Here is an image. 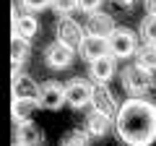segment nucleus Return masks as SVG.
<instances>
[{
  "label": "nucleus",
  "mask_w": 156,
  "mask_h": 146,
  "mask_svg": "<svg viewBox=\"0 0 156 146\" xmlns=\"http://www.w3.org/2000/svg\"><path fill=\"white\" fill-rule=\"evenodd\" d=\"M120 81H122V89L128 91L130 97H146L151 91V86H154V76H151V71L140 68L138 63L125 65L122 73H120Z\"/></svg>",
  "instance_id": "7ed1b4c3"
},
{
  "label": "nucleus",
  "mask_w": 156,
  "mask_h": 146,
  "mask_svg": "<svg viewBox=\"0 0 156 146\" xmlns=\"http://www.w3.org/2000/svg\"><path fill=\"white\" fill-rule=\"evenodd\" d=\"M112 3H117V5H122V8H130L135 0H112Z\"/></svg>",
  "instance_id": "b1692460"
},
{
  "label": "nucleus",
  "mask_w": 156,
  "mask_h": 146,
  "mask_svg": "<svg viewBox=\"0 0 156 146\" xmlns=\"http://www.w3.org/2000/svg\"><path fill=\"white\" fill-rule=\"evenodd\" d=\"M29 52H31V39H26L21 34H11V65H13V71L23 68V63L29 60Z\"/></svg>",
  "instance_id": "2eb2a0df"
},
{
  "label": "nucleus",
  "mask_w": 156,
  "mask_h": 146,
  "mask_svg": "<svg viewBox=\"0 0 156 146\" xmlns=\"http://www.w3.org/2000/svg\"><path fill=\"white\" fill-rule=\"evenodd\" d=\"M133 57H135V63H138L140 68H146V71H151V73L156 71V45H146L143 42V47H138Z\"/></svg>",
  "instance_id": "f3484780"
},
{
  "label": "nucleus",
  "mask_w": 156,
  "mask_h": 146,
  "mask_svg": "<svg viewBox=\"0 0 156 146\" xmlns=\"http://www.w3.org/2000/svg\"><path fill=\"white\" fill-rule=\"evenodd\" d=\"M89 141H91V136L86 133V128L83 130H68L65 136H62V141H60V146H89Z\"/></svg>",
  "instance_id": "6ab92c4d"
},
{
  "label": "nucleus",
  "mask_w": 156,
  "mask_h": 146,
  "mask_svg": "<svg viewBox=\"0 0 156 146\" xmlns=\"http://www.w3.org/2000/svg\"><path fill=\"white\" fill-rule=\"evenodd\" d=\"M65 104V86L57 81H47L44 86H39V107L44 110H60Z\"/></svg>",
  "instance_id": "9b49d317"
},
{
  "label": "nucleus",
  "mask_w": 156,
  "mask_h": 146,
  "mask_svg": "<svg viewBox=\"0 0 156 146\" xmlns=\"http://www.w3.org/2000/svg\"><path fill=\"white\" fill-rule=\"evenodd\" d=\"M11 18H13V21H11V24H13V34H21V37H26V39H34V37H37V31H39V21L34 18L31 11L18 13L16 8H13Z\"/></svg>",
  "instance_id": "f8f14e48"
},
{
  "label": "nucleus",
  "mask_w": 156,
  "mask_h": 146,
  "mask_svg": "<svg viewBox=\"0 0 156 146\" xmlns=\"http://www.w3.org/2000/svg\"><path fill=\"white\" fill-rule=\"evenodd\" d=\"M115 29V18L109 13H101V11H91L89 18H86V34H94V37H107V34Z\"/></svg>",
  "instance_id": "ddd939ff"
},
{
  "label": "nucleus",
  "mask_w": 156,
  "mask_h": 146,
  "mask_svg": "<svg viewBox=\"0 0 156 146\" xmlns=\"http://www.w3.org/2000/svg\"><path fill=\"white\" fill-rule=\"evenodd\" d=\"M73 57H76V50L62 45V42H52V45L44 47V63L52 71H65V68H70Z\"/></svg>",
  "instance_id": "0eeeda50"
},
{
  "label": "nucleus",
  "mask_w": 156,
  "mask_h": 146,
  "mask_svg": "<svg viewBox=\"0 0 156 146\" xmlns=\"http://www.w3.org/2000/svg\"><path fill=\"white\" fill-rule=\"evenodd\" d=\"M50 8L57 13V16H70V13L78 11V0H52Z\"/></svg>",
  "instance_id": "aec40b11"
},
{
  "label": "nucleus",
  "mask_w": 156,
  "mask_h": 146,
  "mask_svg": "<svg viewBox=\"0 0 156 146\" xmlns=\"http://www.w3.org/2000/svg\"><path fill=\"white\" fill-rule=\"evenodd\" d=\"M91 94H94V81L73 78L70 84H65V104H70L73 110L89 107L91 104Z\"/></svg>",
  "instance_id": "39448f33"
},
{
  "label": "nucleus",
  "mask_w": 156,
  "mask_h": 146,
  "mask_svg": "<svg viewBox=\"0 0 156 146\" xmlns=\"http://www.w3.org/2000/svg\"><path fill=\"white\" fill-rule=\"evenodd\" d=\"M13 146H26V144H18V141H13Z\"/></svg>",
  "instance_id": "393cba45"
},
{
  "label": "nucleus",
  "mask_w": 156,
  "mask_h": 146,
  "mask_svg": "<svg viewBox=\"0 0 156 146\" xmlns=\"http://www.w3.org/2000/svg\"><path fill=\"white\" fill-rule=\"evenodd\" d=\"M115 130L128 146H151L156 141V104L146 97H130L115 112Z\"/></svg>",
  "instance_id": "f257e3e1"
},
{
  "label": "nucleus",
  "mask_w": 156,
  "mask_h": 146,
  "mask_svg": "<svg viewBox=\"0 0 156 146\" xmlns=\"http://www.w3.org/2000/svg\"><path fill=\"white\" fill-rule=\"evenodd\" d=\"M50 3L52 0H21V5L31 13H39V11H44V8H50Z\"/></svg>",
  "instance_id": "412c9836"
},
{
  "label": "nucleus",
  "mask_w": 156,
  "mask_h": 146,
  "mask_svg": "<svg viewBox=\"0 0 156 146\" xmlns=\"http://www.w3.org/2000/svg\"><path fill=\"white\" fill-rule=\"evenodd\" d=\"M89 107L96 110V112H104V115H109V118H115L117 102H115V94L109 91L107 84H94V94H91V104Z\"/></svg>",
  "instance_id": "9d476101"
},
{
  "label": "nucleus",
  "mask_w": 156,
  "mask_h": 146,
  "mask_svg": "<svg viewBox=\"0 0 156 146\" xmlns=\"http://www.w3.org/2000/svg\"><path fill=\"white\" fill-rule=\"evenodd\" d=\"M11 97L16 102H29V104L39 107V86L31 76L21 71H13V78H11Z\"/></svg>",
  "instance_id": "20e7f679"
},
{
  "label": "nucleus",
  "mask_w": 156,
  "mask_h": 146,
  "mask_svg": "<svg viewBox=\"0 0 156 146\" xmlns=\"http://www.w3.org/2000/svg\"><path fill=\"white\" fill-rule=\"evenodd\" d=\"M143 5L148 13H156V0H143Z\"/></svg>",
  "instance_id": "5701e85b"
},
{
  "label": "nucleus",
  "mask_w": 156,
  "mask_h": 146,
  "mask_svg": "<svg viewBox=\"0 0 156 146\" xmlns=\"http://www.w3.org/2000/svg\"><path fill=\"white\" fill-rule=\"evenodd\" d=\"M109 125H112V118L104 112H96V110H91L89 115H86V133L91 136V138H101V136L109 133Z\"/></svg>",
  "instance_id": "dca6fc26"
},
{
  "label": "nucleus",
  "mask_w": 156,
  "mask_h": 146,
  "mask_svg": "<svg viewBox=\"0 0 156 146\" xmlns=\"http://www.w3.org/2000/svg\"><path fill=\"white\" fill-rule=\"evenodd\" d=\"M138 50V34L130 31L125 26H115L109 34H107V52L117 60H128V57L135 55Z\"/></svg>",
  "instance_id": "f03ea898"
},
{
  "label": "nucleus",
  "mask_w": 156,
  "mask_h": 146,
  "mask_svg": "<svg viewBox=\"0 0 156 146\" xmlns=\"http://www.w3.org/2000/svg\"><path fill=\"white\" fill-rule=\"evenodd\" d=\"M115 71H117V57H112L109 52L89 63V78L94 84H107L115 76Z\"/></svg>",
  "instance_id": "1a4fd4ad"
},
{
  "label": "nucleus",
  "mask_w": 156,
  "mask_h": 146,
  "mask_svg": "<svg viewBox=\"0 0 156 146\" xmlns=\"http://www.w3.org/2000/svg\"><path fill=\"white\" fill-rule=\"evenodd\" d=\"M104 0H78V11L83 13H91V11H99Z\"/></svg>",
  "instance_id": "4be33fe9"
},
{
  "label": "nucleus",
  "mask_w": 156,
  "mask_h": 146,
  "mask_svg": "<svg viewBox=\"0 0 156 146\" xmlns=\"http://www.w3.org/2000/svg\"><path fill=\"white\" fill-rule=\"evenodd\" d=\"M83 34H86V31L81 29V24L73 21L70 16H60V18H57V26H55L57 42H62V45L73 47V50L78 52V45L83 42Z\"/></svg>",
  "instance_id": "423d86ee"
},
{
  "label": "nucleus",
  "mask_w": 156,
  "mask_h": 146,
  "mask_svg": "<svg viewBox=\"0 0 156 146\" xmlns=\"http://www.w3.org/2000/svg\"><path fill=\"white\" fill-rule=\"evenodd\" d=\"M78 52L83 60H96V57L107 55V37H94V34H83V42L78 45Z\"/></svg>",
  "instance_id": "4468645a"
},
{
  "label": "nucleus",
  "mask_w": 156,
  "mask_h": 146,
  "mask_svg": "<svg viewBox=\"0 0 156 146\" xmlns=\"http://www.w3.org/2000/svg\"><path fill=\"white\" fill-rule=\"evenodd\" d=\"M138 39H143L146 45H156V13L143 16V21L138 26Z\"/></svg>",
  "instance_id": "a211bd4d"
},
{
  "label": "nucleus",
  "mask_w": 156,
  "mask_h": 146,
  "mask_svg": "<svg viewBox=\"0 0 156 146\" xmlns=\"http://www.w3.org/2000/svg\"><path fill=\"white\" fill-rule=\"evenodd\" d=\"M13 141L26 146H42V130L31 118H13Z\"/></svg>",
  "instance_id": "6e6552de"
}]
</instances>
